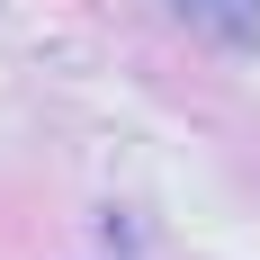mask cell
I'll list each match as a JSON object with an SVG mask.
<instances>
[{
	"instance_id": "obj_1",
	"label": "cell",
	"mask_w": 260,
	"mask_h": 260,
	"mask_svg": "<svg viewBox=\"0 0 260 260\" xmlns=\"http://www.w3.org/2000/svg\"><path fill=\"white\" fill-rule=\"evenodd\" d=\"M171 18H188L207 45H260V0H171Z\"/></svg>"
}]
</instances>
